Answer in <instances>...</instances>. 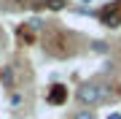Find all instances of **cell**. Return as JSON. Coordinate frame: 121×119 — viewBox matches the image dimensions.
<instances>
[{"instance_id":"2","label":"cell","mask_w":121,"mask_h":119,"mask_svg":"<svg viewBox=\"0 0 121 119\" xmlns=\"http://www.w3.org/2000/svg\"><path fill=\"white\" fill-rule=\"evenodd\" d=\"M48 103H51V106H62V103L67 100V89L62 87V84H51V89H48Z\"/></svg>"},{"instance_id":"4","label":"cell","mask_w":121,"mask_h":119,"mask_svg":"<svg viewBox=\"0 0 121 119\" xmlns=\"http://www.w3.org/2000/svg\"><path fill=\"white\" fill-rule=\"evenodd\" d=\"M91 52L105 54V52H108V43H105V41H91Z\"/></svg>"},{"instance_id":"1","label":"cell","mask_w":121,"mask_h":119,"mask_svg":"<svg viewBox=\"0 0 121 119\" xmlns=\"http://www.w3.org/2000/svg\"><path fill=\"white\" fill-rule=\"evenodd\" d=\"M75 100L83 108H97L99 103H105V87L97 84V81H86L75 89Z\"/></svg>"},{"instance_id":"5","label":"cell","mask_w":121,"mask_h":119,"mask_svg":"<svg viewBox=\"0 0 121 119\" xmlns=\"http://www.w3.org/2000/svg\"><path fill=\"white\" fill-rule=\"evenodd\" d=\"M110 119H121V116H118V114H113V116H110Z\"/></svg>"},{"instance_id":"3","label":"cell","mask_w":121,"mask_h":119,"mask_svg":"<svg viewBox=\"0 0 121 119\" xmlns=\"http://www.w3.org/2000/svg\"><path fill=\"white\" fill-rule=\"evenodd\" d=\"M73 119H97V114H94V108H81L73 114Z\"/></svg>"}]
</instances>
